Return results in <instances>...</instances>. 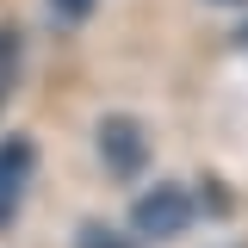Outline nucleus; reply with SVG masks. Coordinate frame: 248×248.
I'll return each mask as SVG.
<instances>
[{
	"mask_svg": "<svg viewBox=\"0 0 248 248\" xmlns=\"http://www.w3.org/2000/svg\"><path fill=\"white\" fill-rule=\"evenodd\" d=\"M93 6H99V0H44V13H50L56 25H87Z\"/></svg>",
	"mask_w": 248,
	"mask_h": 248,
	"instance_id": "nucleus-5",
	"label": "nucleus"
},
{
	"mask_svg": "<svg viewBox=\"0 0 248 248\" xmlns=\"http://www.w3.org/2000/svg\"><path fill=\"white\" fill-rule=\"evenodd\" d=\"M75 248H137V242H130V230H118V223L87 217V223L75 230Z\"/></svg>",
	"mask_w": 248,
	"mask_h": 248,
	"instance_id": "nucleus-4",
	"label": "nucleus"
},
{
	"mask_svg": "<svg viewBox=\"0 0 248 248\" xmlns=\"http://www.w3.org/2000/svg\"><path fill=\"white\" fill-rule=\"evenodd\" d=\"M192 223H199V199H192V186H180V180L143 186V192L130 199V236H143V242H174Z\"/></svg>",
	"mask_w": 248,
	"mask_h": 248,
	"instance_id": "nucleus-2",
	"label": "nucleus"
},
{
	"mask_svg": "<svg viewBox=\"0 0 248 248\" xmlns=\"http://www.w3.org/2000/svg\"><path fill=\"white\" fill-rule=\"evenodd\" d=\"M93 149H99V168L112 180H137V174H149V161H155V137H149V124L137 112H99Z\"/></svg>",
	"mask_w": 248,
	"mask_h": 248,
	"instance_id": "nucleus-1",
	"label": "nucleus"
},
{
	"mask_svg": "<svg viewBox=\"0 0 248 248\" xmlns=\"http://www.w3.org/2000/svg\"><path fill=\"white\" fill-rule=\"evenodd\" d=\"M37 143H31L25 130H6L0 137V236L19 223V211H25L31 199V180H37Z\"/></svg>",
	"mask_w": 248,
	"mask_h": 248,
	"instance_id": "nucleus-3",
	"label": "nucleus"
},
{
	"mask_svg": "<svg viewBox=\"0 0 248 248\" xmlns=\"http://www.w3.org/2000/svg\"><path fill=\"white\" fill-rule=\"evenodd\" d=\"M230 44H236V50H248V19L236 25V37H230Z\"/></svg>",
	"mask_w": 248,
	"mask_h": 248,
	"instance_id": "nucleus-7",
	"label": "nucleus"
},
{
	"mask_svg": "<svg viewBox=\"0 0 248 248\" xmlns=\"http://www.w3.org/2000/svg\"><path fill=\"white\" fill-rule=\"evenodd\" d=\"M13 81H19V37L0 31V87H13Z\"/></svg>",
	"mask_w": 248,
	"mask_h": 248,
	"instance_id": "nucleus-6",
	"label": "nucleus"
},
{
	"mask_svg": "<svg viewBox=\"0 0 248 248\" xmlns=\"http://www.w3.org/2000/svg\"><path fill=\"white\" fill-rule=\"evenodd\" d=\"M211 6H248V0H211Z\"/></svg>",
	"mask_w": 248,
	"mask_h": 248,
	"instance_id": "nucleus-8",
	"label": "nucleus"
},
{
	"mask_svg": "<svg viewBox=\"0 0 248 248\" xmlns=\"http://www.w3.org/2000/svg\"><path fill=\"white\" fill-rule=\"evenodd\" d=\"M0 99H6V87H0Z\"/></svg>",
	"mask_w": 248,
	"mask_h": 248,
	"instance_id": "nucleus-9",
	"label": "nucleus"
}]
</instances>
